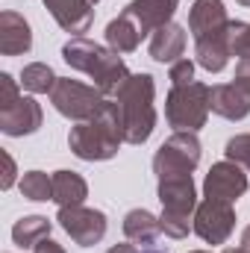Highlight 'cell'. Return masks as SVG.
I'll return each instance as SVG.
<instances>
[{"label":"cell","instance_id":"1","mask_svg":"<svg viewBox=\"0 0 250 253\" xmlns=\"http://www.w3.org/2000/svg\"><path fill=\"white\" fill-rule=\"evenodd\" d=\"M194 44H197V62L206 71L218 74L227 56H230V21L224 12L221 0H197L191 6V18H188Z\"/></svg>","mask_w":250,"mask_h":253},{"label":"cell","instance_id":"2","mask_svg":"<svg viewBox=\"0 0 250 253\" xmlns=\"http://www.w3.org/2000/svg\"><path fill=\"white\" fill-rule=\"evenodd\" d=\"M121 141H124L121 109L112 100H103L100 112L91 121H83L68 135V144L80 159H109V156H115Z\"/></svg>","mask_w":250,"mask_h":253},{"label":"cell","instance_id":"3","mask_svg":"<svg viewBox=\"0 0 250 253\" xmlns=\"http://www.w3.org/2000/svg\"><path fill=\"white\" fill-rule=\"evenodd\" d=\"M62 56L71 68L88 74V77L94 80V85H97L103 94L118 91L126 80H129L126 65L118 59V53H115V50H106V47H100V44H94V42H88V39H74V42H68L62 47Z\"/></svg>","mask_w":250,"mask_h":253},{"label":"cell","instance_id":"4","mask_svg":"<svg viewBox=\"0 0 250 253\" xmlns=\"http://www.w3.org/2000/svg\"><path fill=\"white\" fill-rule=\"evenodd\" d=\"M115 94H118V109H121V124H124V141L129 144L147 141V135L153 132V124H156L153 77L132 74Z\"/></svg>","mask_w":250,"mask_h":253},{"label":"cell","instance_id":"5","mask_svg":"<svg viewBox=\"0 0 250 253\" xmlns=\"http://www.w3.org/2000/svg\"><path fill=\"white\" fill-rule=\"evenodd\" d=\"M209 85L203 83H186L174 85L168 94V121L177 132H194L206 124L209 115Z\"/></svg>","mask_w":250,"mask_h":253},{"label":"cell","instance_id":"6","mask_svg":"<svg viewBox=\"0 0 250 253\" xmlns=\"http://www.w3.org/2000/svg\"><path fill=\"white\" fill-rule=\"evenodd\" d=\"M42 124V109L33 97H18L15 80L9 74L0 77V126L6 135H27Z\"/></svg>","mask_w":250,"mask_h":253},{"label":"cell","instance_id":"7","mask_svg":"<svg viewBox=\"0 0 250 253\" xmlns=\"http://www.w3.org/2000/svg\"><path fill=\"white\" fill-rule=\"evenodd\" d=\"M50 100L65 118L91 121L103 106V91L91 88V85H83L77 80H56V85L50 91Z\"/></svg>","mask_w":250,"mask_h":253},{"label":"cell","instance_id":"8","mask_svg":"<svg viewBox=\"0 0 250 253\" xmlns=\"http://www.w3.org/2000/svg\"><path fill=\"white\" fill-rule=\"evenodd\" d=\"M197 159H200L197 138L188 135V132H174L159 147V153L153 159V168H156L159 180H168V177H191Z\"/></svg>","mask_w":250,"mask_h":253},{"label":"cell","instance_id":"9","mask_svg":"<svg viewBox=\"0 0 250 253\" xmlns=\"http://www.w3.org/2000/svg\"><path fill=\"white\" fill-rule=\"evenodd\" d=\"M59 224L80 248L97 245L106 233V215L94 212V209H85V206H62L59 209Z\"/></svg>","mask_w":250,"mask_h":253},{"label":"cell","instance_id":"10","mask_svg":"<svg viewBox=\"0 0 250 253\" xmlns=\"http://www.w3.org/2000/svg\"><path fill=\"white\" fill-rule=\"evenodd\" d=\"M233 224H236V215H233V206L224 203V200H212L206 197V203L197 209L194 215V230L203 242L209 245H221L230 239L233 233Z\"/></svg>","mask_w":250,"mask_h":253},{"label":"cell","instance_id":"11","mask_svg":"<svg viewBox=\"0 0 250 253\" xmlns=\"http://www.w3.org/2000/svg\"><path fill=\"white\" fill-rule=\"evenodd\" d=\"M203 189H206V197H212V200L233 203L248 191V177L242 174L239 162H221V165H215L209 171Z\"/></svg>","mask_w":250,"mask_h":253},{"label":"cell","instance_id":"12","mask_svg":"<svg viewBox=\"0 0 250 253\" xmlns=\"http://www.w3.org/2000/svg\"><path fill=\"white\" fill-rule=\"evenodd\" d=\"M209 109L218 112L221 118L230 121H242L250 112V94L239 83H227V85H215L209 91Z\"/></svg>","mask_w":250,"mask_h":253},{"label":"cell","instance_id":"13","mask_svg":"<svg viewBox=\"0 0 250 253\" xmlns=\"http://www.w3.org/2000/svg\"><path fill=\"white\" fill-rule=\"evenodd\" d=\"M174 9H177V0H132L124 12L147 36V33H156L159 27H165L168 18L174 15Z\"/></svg>","mask_w":250,"mask_h":253},{"label":"cell","instance_id":"14","mask_svg":"<svg viewBox=\"0 0 250 253\" xmlns=\"http://www.w3.org/2000/svg\"><path fill=\"white\" fill-rule=\"evenodd\" d=\"M50 15L68 33H85L91 24V0H44Z\"/></svg>","mask_w":250,"mask_h":253},{"label":"cell","instance_id":"15","mask_svg":"<svg viewBox=\"0 0 250 253\" xmlns=\"http://www.w3.org/2000/svg\"><path fill=\"white\" fill-rule=\"evenodd\" d=\"M30 44H33L30 24L15 12H3L0 15V50L6 56H15V53H27Z\"/></svg>","mask_w":250,"mask_h":253},{"label":"cell","instance_id":"16","mask_svg":"<svg viewBox=\"0 0 250 253\" xmlns=\"http://www.w3.org/2000/svg\"><path fill=\"white\" fill-rule=\"evenodd\" d=\"M183 50H186V33L177 24L159 27L150 39V56L156 62H180L177 56H183Z\"/></svg>","mask_w":250,"mask_h":253},{"label":"cell","instance_id":"17","mask_svg":"<svg viewBox=\"0 0 250 253\" xmlns=\"http://www.w3.org/2000/svg\"><path fill=\"white\" fill-rule=\"evenodd\" d=\"M159 230H162V224H159L150 212H144V209H132L124 221L126 239H129L135 248H144V251H153V242H156Z\"/></svg>","mask_w":250,"mask_h":253},{"label":"cell","instance_id":"18","mask_svg":"<svg viewBox=\"0 0 250 253\" xmlns=\"http://www.w3.org/2000/svg\"><path fill=\"white\" fill-rule=\"evenodd\" d=\"M141 39H144V33L138 30V24H135L126 12L118 15V18L106 27V42H109V47H112L115 53H129V50H135Z\"/></svg>","mask_w":250,"mask_h":253},{"label":"cell","instance_id":"19","mask_svg":"<svg viewBox=\"0 0 250 253\" xmlns=\"http://www.w3.org/2000/svg\"><path fill=\"white\" fill-rule=\"evenodd\" d=\"M53 200L62 206H83L85 200V180L74 171H56L53 174Z\"/></svg>","mask_w":250,"mask_h":253},{"label":"cell","instance_id":"20","mask_svg":"<svg viewBox=\"0 0 250 253\" xmlns=\"http://www.w3.org/2000/svg\"><path fill=\"white\" fill-rule=\"evenodd\" d=\"M47 233H50V221L42 218V215H33V218H21V221L15 224L12 239H15V245H21V248H36L42 239H47Z\"/></svg>","mask_w":250,"mask_h":253},{"label":"cell","instance_id":"21","mask_svg":"<svg viewBox=\"0 0 250 253\" xmlns=\"http://www.w3.org/2000/svg\"><path fill=\"white\" fill-rule=\"evenodd\" d=\"M21 83H24V88H27V91H36V94H42V91H53V85H56V77H53V71H50L47 65L36 62V65H27V68H24V74H21Z\"/></svg>","mask_w":250,"mask_h":253},{"label":"cell","instance_id":"22","mask_svg":"<svg viewBox=\"0 0 250 253\" xmlns=\"http://www.w3.org/2000/svg\"><path fill=\"white\" fill-rule=\"evenodd\" d=\"M21 191L30 200H53V177H47L42 171H30L21 180Z\"/></svg>","mask_w":250,"mask_h":253},{"label":"cell","instance_id":"23","mask_svg":"<svg viewBox=\"0 0 250 253\" xmlns=\"http://www.w3.org/2000/svg\"><path fill=\"white\" fill-rule=\"evenodd\" d=\"M230 53L239 59H250V24L230 21Z\"/></svg>","mask_w":250,"mask_h":253},{"label":"cell","instance_id":"24","mask_svg":"<svg viewBox=\"0 0 250 253\" xmlns=\"http://www.w3.org/2000/svg\"><path fill=\"white\" fill-rule=\"evenodd\" d=\"M227 159L250 168V135H236L227 141Z\"/></svg>","mask_w":250,"mask_h":253},{"label":"cell","instance_id":"25","mask_svg":"<svg viewBox=\"0 0 250 253\" xmlns=\"http://www.w3.org/2000/svg\"><path fill=\"white\" fill-rule=\"evenodd\" d=\"M191 74H194V65L188 62V59H180V62L171 65V83H174V85L191 83Z\"/></svg>","mask_w":250,"mask_h":253},{"label":"cell","instance_id":"26","mask_svg":"<svg viewBox=\"0 0 250 253\" xmlns=\"http://www.w3.org/2000/svg\"><path fill=\"white\" fill-rule=\"evenodd\" d=\"M233 83H239V85L250 94V59H242V62H239V68H236V80H233Z\"/></svg>","mask_w":250,"mask_h":253},{"label":"cell","instance_id":"27","mask_svg":"<svg viewBox=\"0 0 250 253\" xmlns=\"http://www.w3.org/2000/svg\"><path fill=\"white\" fill-rule=\"evenodd\" d=\"M33 253H65L56 242H50V239H42L36 248H33Z\"/></svg>","mask_w":250,"mask_h":253},{"label":"cell","instance_id":"28","mask_svg":"<svg viewBox=\"0 0 250 253\" xmlns=\"http://www.w3.org/2000/svg\"><path fill=\"white\" fill-rule=\"evenodd\" d=\"M3 162H6V177H3V189H9V186H12V174H15V165H12L9 153L3 156Z\"/></svg>","mask_w":250,"mask_h":253},{"label":"cell","instance_id":"29","mask_svg":"<svg viewBox=\"0 0 250 253\" xmlns=\"http://www.w3.org/2000/svg\"><path fill=\"white\" fill-rule=\"evenodd\" d=\"M109 253H141V251H138V248L129 242V245H118V248H112Z\"/></svg>","mask_w":250,"mask_h":253},{"label":"cell","instance_id":"30","mask_svg":"<svg viewBox=\"0 0 250 253\" xmlns=\"http://www.w3.org/2000/svg\"><path fill=\"white\" fill-rule=\"evenodd\" d=\"M239 251H248V253H250V227L245 230V236H242V245H239Z\"/></svg>","mask_w":250,"mask_h":253},{"label":"cell","instance_id":"31","mask_svg":"<svg viewBox=\"0 0 250 253\" xmlns=\"http://www.w3.org/2000/svg\"><path fill=\"white\" fill-rule=\"evenodd\" d=\"M227 253H248V251H239V248H236V251H227Z\"/></svg>","mask_w":250,"mask_h":253},{"label":"cell","instance_id":"32","mask_svg":"<svg viewBox=\"0 0 250 253\" xmlns=\"http://www.w3.org/2000/svg\"><path fill=\"white\" fill-rule=\"evenodd\" d=\"M239 3H242V6H250V0H239Z\"/></svg>","mask_w":250,"mask_h":253},{"label":"cell","instance_id":"33","mask_svg":"<svg viewBox=\"0 0 250 253\" xmlns=\"http://www.w3.org/2000/svg\"><path fill=\"white\" fill-rule=\"evenodd\" d=\"M144 253H159V251H144Z\"/></svg>","mask_w":250,"mask_h":253},{"label":"cell","instance_id":"34","mask_svg":"<svg viewBox=\"0 0 250 253\" xmlns=\"http://www.w3.org/2000/svg\"><path fill=\"white\" fill-rule=\"evenodd\" d=\"M197 253H200V251H197Z\"/></svg>","mask_w":250,"mask_h":253}]
</instances>
